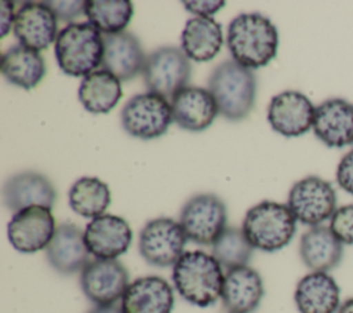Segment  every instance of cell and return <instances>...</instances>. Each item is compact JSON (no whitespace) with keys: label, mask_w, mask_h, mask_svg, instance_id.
Returning a JSON list of instances; mask_svg holds the SVG:
<instances>
[{"label":"cell","mask_w":353,"mask_h":313,"mask_svg":"<svg viewBox=\"0 0 353 313\" xmlns=\"http://www.w3.org/2000/svg\"><path fill=\"white\" fill-rule=\"evenodd\" d=\"M192 65L182 48L174 46L159 47L145 61L142 77L149 92L172 98L188 87Z\"/></svg>","instance_id":"obj_6"},{"label":"cell","mask_w":353,"mask_h":313,"mask_svg":"<svg viewBox=\"0 0 353 313\" xmlns=\"http://www.w3.org/2000/svg\"><path fill=\"white\" fill-rule=\"evenodd\" d=\"M183 6L185 8L194 14L196 17H207V18H211V15H214L216 11H219L223 6H225V1H210V0H205V1H183Z\"/></svg>","instance_id":"obj_34"},{"label":"cell","mask_w":353,"mask_h":313,"mask_svg":"<svg viewBox=\"0 0 353 313\" xmlns=\"http://www.w3.org/2000/svg\"><path fill=\"white\" fill-rule=\"evenodd\" d=\"M174 302V290L165 279L145 276L128 284L121 309L124 313H171Z\"/></svg>","instance_id":"obj_20"},{"label":"cell","mask_w":353,"mask_h":313,"mask_svg":"<svg viewBox=\"0 0 353 313\" xmlns=\"http://www.w3.org/2000/svg\"><path fill=\"white\" fill-rule=\"evenodd\" d=\"M299 256L312 272L328 273L342 262L343 244L335 237L330 226H313L301 237Z\"/></svg>","instance_id":"obj_24"},{"label":"cell","mask_w":353,"mask_h":313,"mask_svg":"<svg viewBox=\"0 0 353 313\" xmlns=\"http://www.w3.org/2000/svg\"><path fill=\"white\" fill-rule=\"evenodd\" d=\"M226 43L236 62L248 69H258L276 57L279 32L265 15L245 12L234 17L229 23Z\"/></svg>","instance_id":"obj_1"},{"label":"cell","mask_w":353,"mask_h":313,"mask_svg":"<svg viewBox=\"0 0 353 313\" xmlns=\"http://www.w3.org/2000/svg\"><path fill=\"white\" fill-rule=\"evenodd\" d=\"M130 284L127 269L117 259H92L80 272L83 294L95 306L116 305Z\"/></svg>","instance_id":"obj_11"},{"label":"cell","mask_w":353,"mask_h":313,"mask_svg":"<svg viewBox=\"0 0 353 313\" xmlns=\"http://www.w3.org/2000/svg\"><path fill=\"white\" fill-rule=\"evenodd\" d=\"M139 39L130 32L103 34L102 69L120 81H128L142 73L146 61Z\"/></svg>","instance_id":"obj_19"},{"label":"cell","mask_w":353,"mask_h":313,"mask_svg":"<svg viewBox=\"0 0 353 313\" xmlns=\"http://www.w3.org/2000/svg\"><path fill=\"white\" fill-rule=\"evenodd\" d=\"M336 200L335 189L328 181L309 175L291 186L287 205L298 222L313 228L331 219Z\"/></svg>","instance_id":"obj_10"},{"label":"cell","mask_w":353,"mask_h":313,"mask_svg":"<svg viewBox=\"0 0 353 313\" xmlns=\"http://www.w3.org/2000/svg\"><path fill=\"white\" fill-rule=\"evenodd\" d=\"M294 301L299 313H336L341 306V290L331 274L310 272L298 281Z\"/></svg>","instance_id":"obj_23"},{"label":"cell","mask_w":353,"mask_h":313,"mask_svg":"<svg viewBox=\"0 0 353 313\" xmlns=\"http://www.w3.org/2000/svg\"><path fill=\"white\" fill-rule=\"evenodd\" d=\"M87 313H124L121 306L117 305H105V306H94Z\"/></svg>","instance_id":"obj_36"},{"label":"cell","mask_w":353,"mask_h":313,"mask_svg":"<svg viewBox=\"0 0 353 313\" xmlns=\"http://www.w3.org/2000/svg\"><path fill=\"white\" fill-rule=\"evenodd\" d=\"M84 240L88 252L97 259H117L130 248L132 230L124 218L103 214L87 223Z\"/></svg>","instance_id":"obj_15"},{"label":"cell","mask_w":353,"mask_h":313,"mask_svg":"<svg viewBox=\"0 0 353 313\" xmlns=\"http://www.w3.org/2000/svg\"><path fill=\"white\" fill-rule=\"evenodd\" d=\"M77 95L80 103L90 113H108L123 95L121 81L108 70H95L83 77Z\"/></svg>","instance_id":"obj_27"},{"label":"cell","mask_w":353,"mask_h":313,"mask_svg":"<svg viewBox=\"0 0 353 313\" xmlns=\"http://www.w3.org/2000/svg\"><path fill=\"white\" fill-rule=\"evenodd\" d=\"M223 281V267L204 251H188L172 266L176 292L199 307H208L222 296Z\"/></svg>","instance_id":"obj_2"},{"label":"cell","mask_w":353,"mask_h":313,"mask_svg":"<svg viewBox=\"0 0 353 313\" xmlns=\"http://www.w3.org/2000/svg\"><path fill=\"white\" fill-rule=\"evenodd\" d=\"M188 237L179 222L172 218H154L139 233L138 248L146 263L156 267L174 266L185 254Z\"/></svg>","instance_id":"obj_9"},{"label":"cell","mask_w":353,"mask_h":313,"mask_svg":"<svg viewBox=\"0 0 353 313\" xmlns=\"http://www.w3.org/2000/svg\"><path fill=\"white\" fill-rule=\"evenodd\" d=\"M226 205L212 193L192 196L179 214V223L188 240L200 245H212L226 229Z\"/></svg>","instance_id":"obj_7"},{"label":"cell","mask_w":353,"mask_h":313,"mask_svg":"<svg viewBox=\"0 0 353 313\" xmlns=\"http://www.w3.org/2000/svg\"><path fill=\"white\" fill-rule=\"evenodd\" d=\"M55 230L57 226L51 210L41 205L28 207L15 212L7 226L11 245L23 254L46 250Z\"/></svg>","instance_id":"obj_12"},{"label":"cell","mask_w":353,"mask_h":313,"mask_svg":"<svg viewBox=\"0 0 353 313\" xmlns=\"http://www.w3.org/2000/svg\"><path fill=\"white\" fill-rule=\"evenodd\" d=\"M314 135L328 148L353 145V103L343 98H330L316 106Z\"/></svg>","instance_id":"obj_16"},{"label":"cell","mask_w":353,"mask_h":313,"mask_svg":"<svg viewBox=\"0 0 353 313\" xmlns=\"http://www.w3.org/2000/svg\"><path fill=\"white\" fill-rule=\"evenodd\" d=\"M218 112L229 121L245 119L254 108L256 77L254 72L234 59L219 63L208 79V88Z\"/></svg>","instance_id":"obj_3"},{"label":"cell","mask_w":353,"mask_h":313,"mask_svg":"<svg viewBox=\"0 0 353 313\" xmlns=\"http://www.w3.org/2000/svg\"><path fill=\"white\" fill-rule=\"evenodd\" d=\"M14 34L21 46L43 51L58 37V18L46 1L23 3L15 12Z\"/></svg>","instance_id":"obj_14"},{"label":"cell","mask_w":353,"mask_h":313,"mask_svg":"<svg viewBox=\"0 0 353 313\" xmlns=\"http://www.w3.org/2000/svg\"><path fill=\"white\" fill-rule=\"evenodd\" d=\"M120 116L123 128L139 139H156L164 135L174 121L168 99L149 91L130 98Z\"/></svg>","instance_id":"obj_8"},{"label":"cell","mask_w":353,"mask_h":313,"mask_svg":"<svg viewBox=\"0 0 353 313\" xmlns=\"http://www.w3.org/2000/svg\"><path fill=\"white\" fill-rule=\"evenodd\" d=\"M336 313H353V296L346 299L338 309Z\"/></svg>","instance_id":"obj_37"},{"label":"cell","mask_w":353,"mask_h":313,"mask_svg":"<svg viewBox=\"0 0 353 313\" xmlns=\"http://www.w3.org/2000/svg\"><path fill=\"white\" fill-rule=\"evenodd\" d=\"M263 295V281L255 269L240 266L226 270L221 299L228 313H252Z\"/></svg>","instance_id":"obj_22"},{"label":"cell","mask_w":353,"mask_h":313,"mask_svg":"<svg viewBox=\"0 0 353 313\" xmlns=\"http://www.w3.org/2000/svg\"><path fill=\"white\" fill-rule=\"evenodd\" d=\"M88 22L103 34L124 32L134 15V6L128 0H88L84 4Z\"/></svg>","instance_id":"obj_29"},{"label":"cell","mask_w":353,"mask_h":313,"mask_svg":"<svg viewBox=\"0 0 353 313\" xmlns=\"http://www.w3.org/2000/svg\"><path fill=\"white\" fill-rule=\"evenodd\" d=\"M172 120L186 131H203L215 120L218 106L207 88L186 87L171 98Z\"/></svg>","instance_id":"obj_21"},{"label":"cell","mask_w":353,"mask_h":313,"mask_svg":"<svg viewBox=\"0 0 353 313\" xmlns=\"http://www.w3.org/2000/svg\"><path fill=\"white\" fill-rule=\"evenodd\" d=\"M46 4L54 11L58 19L73 23V19L84 14L85 1H46Z\"/></svg>","instance_id":"obj_32"},{"label":"cell","mask_w":353,"mask_h":313,"mask_svg":"<svg viewBox=\"0 0 353 313\" xmlns=\"http://www.w3.org/2000/svg\"><path fill=\"white\" fill-rule=\"evenodd\" d=\"M222 44V28L214 18L193 17L185 23L181 46L189 59L194 62L211 61L221 51Z\"/></svg>","instance_id":"obj_25"},{"label":"cell","mask_w":353,"mask_h":313,"mask_svg":"<svg viewBox=\"0 0 353 313\" xmlns=\"http://www.w3.org/2000/svg\"><path fill=\"white\" fill-rule=\"evenodd\" d=\"M330 229L342 244L353 245V204L335 210L330 219Z\"/></svg>","instance_id":"obj_31"},{"label":"cell","mask_w":353,"mask_h":313,"mask_svg":"<svg viewBox=\"0 0 353 313\" xmlns=\"http://www.w3.org/2000/svg\"><path fill=\"white\" fill-rule=\"evenodd\" d=\"M68 200L70 208L84 218L103 215L110 205L112 196L109 186L95 176H81L69 189Z\"/></svg>","instance_id":"obj_28"},{"label":"cell","mask_w":353,"mask_h":313,"mask_svg":"<svg viewBox=\"0 0 353 313\" xmlns=\"http://www.w3.org/2000/svg\"><path fill=\"white\" fill-rule=\"evenodd\" d=\"M3 200L14 214L33 205L51 210L57 200V190L46 175L36 171H22L6 181Z\"/></svg>","instance_id":"obj_18"},{"label":"cell","mask_w":353,"mask_h":313,"mask_svg":"<svg viewBox=\"0 0 353 313\" xmlns=\"http://www.w3.org/2000/svg\"><path fill=\"white\" fill-rule=\"evenodd\" d=\"M336 182L341 189L353 196V149L341 159L336 167Z\"/></svg>","instance_id":"obj_33"},{"label":"cell","mask_w":353,"mask_h":313,"mask_svg":"<svg viewBox=\"0 0 353 313\" xmlns=\"http://www.w3.org/2000/svg\"><path fill=\"white\" fill-rule=\"evenodd\" d=\"M46 62L39 51L21 44L10 47L1 57V73L17 87L32 90L46 76Z\"/></svg>","instance_id":"obj_26"},{"label":"cell","mask_w":353,"mask_h":313,"mask_svg":"<svg viewBox=\"0 0 353 313\" xmlns=\"http://www.w3.org/2000/svg\"><path fill=\"white\" fill-rule=\"evenodd\" d=\"M211 248V255L226 270L248 266L254 254V247L247 240L243 229L236 226H226Z\"/></svg>","instance_id":"obj_30"},{"label":"cell","mask_w":353,"mask_h":313,"mask_svg":"<svg viewBox=\"0 0 353 313\" xmlns=\"http://www.w3.org/2000/svg\"><path fill=\"white\" fill-rule=\"evenodd\" d=\"M88 255L84 232L72 222L59 223L46 248V258L50 266L63 276L81 272L90 262Z\"/></svg>","instance_id":"obj_17"},{"label":"cell","mask_w":353,"mask_h":313,"mask_svg":"<svg viewBox=\"0 0 353 313\" xmlns=\"http://www.w3.org/2000/svg\"><path fill=\"white\" fill-rule=\"evenodd\" d=\"M241 229L254 248L276 252L292 240L296 218L287 204L265 200L245 212Z\"/></svg>","instance_id":"obj_5"},{"label":"cell","mask_w":353,"mask_h":313,"mask_svg":"<svg viewBox=\"0 0 353 313\" xmlns=\"http://www.w3.org/2000/svg\"><path fill=\"white\" fill-rule=\"evenodd\" d=\"M314 110L312 101L299 91H283L274 95L268 106L270 127L287 138L303 135L313 127Z\"/></svg>","instance_id":"obj_13"},{"label":"cell","mask_w":353,"mask_h":313,"mask_svg":"<svg viewBox=\"0 0 353 313\" xmlns=\"http://www.w3.org/2000/svg\"><path fill=\"white\" fill-rule=\"evenodd\" d=\"M1 29H0V36L4 37L11 26L14 28V22H15V14H14V3L11 1H1Z\"/></svg>","instance_id":"obj_35"},{"label":"cell","mask_w":353,"mask_h":313,"mask_svg":"<svg viewBox=\"0 0 353 313\" xmlns=\"http://www.w3.org/2000/svg\"><path fill=\"white\" fill-rule=\"evenodd\" d=\"M54 51L63 73L85 77L102 65L103 36L90 22H73L59 30Z\"/></svg>","instance_id":"obj_4"}]
</instances>
